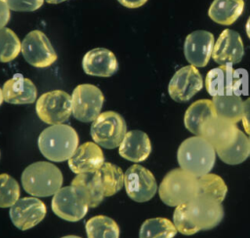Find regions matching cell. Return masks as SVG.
Here are the masks:
<instances>
[{
  "instance_id": "cell-27",
  "label": "cell",
  "mask_w": 250,
  "mask_h": 238,
  "mask_svg": "<svg viewBox=\"0 0 250 238\" xmlns=\"http://www.w3.org/2000/svg\"><path fill=\"white\" fill-rule=\"evenodd\" d=\"M88 238H119V227L115 220L106 216H96L85 224Z\"/></svg>"
},
{
  "instance_id": "cell-37",
  "label": "cell",
  "mask_w": 250,
  "mask_h": 238,
  "mask_svg": "<svg viewBox=\"0 0 250 238\" xmlns=\"http://www.w3.org/2000/svg\"><path fill=\"white\" fill-rule=\"evenodd\" d=\"M122 6L130 9H135L142 7L144 4L146 3L147 0H117Z\"/></svg>"
},
{
  "instance_id": "cell-6",
  "label": "cell",
  "mask_w": 250,
  "mask_h": 238,
  "mask_svg": "<svg viewBox=\"0 0 250 238\" xmlns=\"http://www.w3.org/2000/svg\"><path fill=\"white\" fill-rule=\"evenodd\" d=\"M124 118L114 111H105L93 121L90 134L94 141L106 149H113L120 145L126 131Z\"/></svg>"
},
{
  "instance_id": "cell-34",
  "label": "cell",
  "mask_w": 250,
  "mask_h": 238,
  "mask_svg": "<svg viewBox=\"0 0 250 238\" xmlns=\"http://www.w3.org/2000/svg\"><path fill=\"white\" fill-rule=\"evenodd\" d=\"M10 10L16 12H32L39 9L44 0H3Z\"/></svg>"
},
{
  "instance_id": "cell-13",
  "label": "cell",
  "mask_w": 250,
  "mask_h": 238,
  "mask_svg": "<svg viewBox=\"0 0 250 238\" xmlns=\"http://www.w3.org/2000/svg\"><path fill=\"white\" fill-rule=\"evenodd\" d=\"M47 213L45 204L36 197L19 199L9 211L13 224L20 230H27L43 220Z\"/></svg>"
},
{
  "instance_id": "cell-36",
  "label": "cell",
  "mask_w": 250,
  "mask_h": 238,
  "mask_svg": "<svg viewBox=\"0 0 250 238\" xmlns=\"http://www.w3.org/2000/svg\"><path fill=\"white\" fill-rule=\"evenodd\" d=\"M10 17L11 15L9 7L3 0H0V29L5 27V25L9 22Z\"/></svg>"
},
{
  "instance_id": "cell-32",
  "label": "cell",
  "mask_w": 250,
  "mask_h": 238,
  "mask_svg": "<svg viewBox=\"0 0 250 238\" xmlns=\"http://www.w3.org/2000/svg\"><path fill=\"white\" fill-rule=\"evenodd\" d=\"M21 195L18 181L8 174L0 175V208H11Z\"/></svg>"
},
{
  "instance_id": "cell-14",
  "label": "cell",
  "mask_w": 250,
  "mask_h": 238,
  "mask_svg": "<svg viewBox=\"0 0 250 238\" xmlns=\"http://www.w3.org/2000/svg\"><path fill=\"white\" fill-rule=\"evenodd\" d=\"M214 35L206 30H195L185 40L184 54L186 60L195 67L207 65L214 48Z\"/></svg>"
},
{
  "instance_id": "cell-35",
  "label": "cell",
  "mask_w": 250,
  "mask_h": 238,
  "mask_svg": "<svg viewBox=\"0 0 250 238\" xmlns=\"http://www.w3.org/2000/svg\"><path fill=\"white\" fill-rule=\"evenodd\" d=\"M242 125L245 132L250 135V98L243 101V109H242Z\"/></svg>"
},
{
  "instance_id": "cell-10",
  "label": "cell",
  "mask_w": 250,
  "mask_h": 238,
  "mask_svg": "<svg viewBox=\"0 0 250 238\" xmlns=\"http://www.w3.org/2000/svg\"><path fill=\"white\" fill-rule=\"evenodd\" d=\"M124 186L127 195L136 202L150 200L157 191L154 176L146 168L135 164L124 174Z\"/></svg>"
},
{
  "instance_id": "cell-43",
  "label": "cell",
  "mask_w": 250,
  "mask_h": 238,
  "mask_svg": "<svg viewBox=\"0 0 250 238\" xmlns=\"http://www.w3.org/2000/svg\"><path fill=\"white\" fill-rule=\"evenodd\" d=\"M0 156H1V153H0Z\"/></svg>"
},
{
  "instance_id": "cell-40",
  "label": "cell",
  "mask_w": 250,
  "mask_h": 238,
  "mask_svg": "<svg viewBox=\"0 0 250 238\" xmlns=\"http://www.w3.org/2000/svg\"><path fill=\"white\" fill-rule=\"evenodd\" d=\"M3 100H4V99H3V92H2V89L0 88V105L2 104Z\"/></svg>"
},
{
  "instance_id": "cell-17",
  "label": "cell",
  "mask_w": 250,
  "mask_h": 238,
  "mask_svg": "<svg viewBox=\"0 0 250 238\" xmlns=\"http://www.w3.org/2000/svg\"><path fill=\"white\" fill-rule=\"evenodd\" d=\"M239 85V75L229 65H220L211 69L205 78V88L212 97L234 95Z\"/></svg>"
},
{
  "instance_id": "cell-39",
  "label": "cell",
  "mask_w": 250,
  "mask_h": 238,
  "mask_svg": "<svg viewBox=\"0 0 250 238\" xmlns=\"http://www.w3.org/2000/svg\"><path fill=\"white\" fill-rule=\"evenodd\" d=\"M47 3L49 4H59V3H62V2H64L66 0H45Z\"/></svg>"
},
{
  "instance_id": "cell-4",
  "label": "cell",
  "mask_w": 250,
  "mask_h": 238,
  "mask_svg": "<svg viewBox=\"0 0 250 238\" xmlns=\"http://www.w3.org/2000/svg\"><path fill=\"white\" fill-rule=\"evenodd\" d=\"M158 193L161 201L170 207L188 203L198 194V180L195 176L177 168L163 178Z\"/></svg>"
},
{
  "instance_id": "cell-15",
  "label": "cell",
  "mask_w": 250,
  "mask_h": 238,
  "mask_svg": "<svg viewBox=\"0 0 250 238\" xmlns=\"http://www.w3.org/2000/svg\"><path fill=\"white\" fill-rule=\"evenodd\" d=\"M238 131L235 123L216 115L203 124L200 136L219 150L231 145L237 138Z\"/></svg>"
},
{
  "instance_id": "cell-31",
  "label": "cell",
  "mask_w": 250,
  "mask_h": 238,
  "mask_svg": "<svg viewBox=\"0 0 250 238\" xmlns=\"http://www.w3.org/2000/svg\"><path fill=\"white\" fill-rule=\"evenodd\" d=\"M21 49L17 34L8 27L0 29V62H9L18 57Z\"/></svg>"
},
{
  "instance_id": "cell-11",
  "label": "cell",
  "mask_w": 250,
  "mask_h": 238,
  "mask_svg": "<svg viewBox=\"0 0 250 238\" xmlns=\"http://www.w3.org/2000/svg\"><path fill=\"white\" fill-rule=\"evenodd\" d=\"M51 206L56 216L73 222L83 218L89 209L85 199L71 185L59 189L53 196Z\"/></svg>"
},
{
  "instance_id": "cell-22",
  "label": "cell",
  "mask_w": 250,
  "mask_h": 238,
  "mask_svg": "<svg viewBox=\"0 0 250 238\" xmlns=\"http://www.w3.org/2000/svg\"><path fill=\"white\" fill-rule=\"evenodd\" d=\"M213 116H216V112L212 100L198 99L187 109L184 117L185 126L194 136H200L203 124Z\"/></svg>"
},
{
  "instance_id": "cell-21",
  "label": "cell",
  "mask_w": 250,
  "mask_h": 238,
  "mask_svg": "<svg viewBox=\"0 0 250 238\" xmlns=\"http://www.w3.org/2000/svg\"><path fill=\"white\" fill-rule=\"evenodd\" d=\"M3 99L8 103H33L37 97V89L33 82L21 74H15L7 80L2 88Z\"/></svg>"
},
{
  "instance_id": "cell-29",
  "label": "cell",
  "mask_w": 250,
  "mask_h": 238,
  "mask_svg": "<svg viewBox=\"0 0 250 238\" xmlns=\"http://www.w3.org/2000/svg\"><path fill=\"white\" fill-rule=\"evenodd\" d=\"M177 232L176 226L168 218H154L143 222L139 238H173Z\"/></svg>"
},
{
  "instance_id": "cell-18",
  "label": "cell",
  "mask_w": 250,
  "mask_h": 238,
  "mask_svg": "<svg viewBox=\"0 0 250 238\" xmlns=\"http://www.w3.org/2000/svg\"><path fill=\"white\" fill-rule=\"evenodd\" d=\"M104 163L102 148L96 142L87 141L79 145L68 159V166L75 174L97 172Z\"/></svg>"
},
{
  "instance_id": "cell-38",
  "label": "cell",
  "mask_w": 250,
  "mask_h": 238,
  "mask_svg": "<svg viewBox=\"0 0 250 238\" xmlns=\"http://www.w3.org/2000/svg\"><path fill=\"white\" fill-rule=\"evenodd\" d=\"M245 30H246V34L248 36V38L250 39V17L248 18L246 24H245Z\"/></svg>"
},
{
  "instance_id": "cell-5",
  "label": "cell",
  "mask_w": 250,
  "mask_h": 238,
  "mask_svg": "<svg viewBox=\"0 0 250 238\" xmlns=\"http://www.w3.org/2000/svg\"><path fill=\"white\" fill-rule=\"evenodd\" d=\"M184 207L186 216L196 232L214 228L224 218L222 204L208 196L196 195L185 203Z\"/></svg>"
},
{
  "instance_id": "cell-24",
  "label": "cell",
  "mask_w": 250,
  "mask_h": 238,
  "mask_svg": "<svg viewBox=\"0 0 250 238\" xmlns=\"http://www.w3.org/2000/svg\"><path fill=\"white\" fill-rule=\"evenodd\" d=\"M243 0H214L208 10L209 18L222 25L232 24L242 14Z\"/></svg>"
},
{
  "instance_id": "cell-1",
  "label": "cell",
  "mask_w": 250,
  "mask_h": 238,
  "mask_svg": "<svg viewBox=\"0 0 250 238\" xmlns=\"http://www.w3.org/2000/svg\"><path fill=\"white\" fill-rule=\"evenodd\" d=\"M78 135L69 125H51L38 137V147L42 155L53 162L68 160L78 147Z\"/></svg>"
},
{
  "instance_id": "cell-26",
  "label": "cell",
  "mask_w": 250,
  "mask_h": 238,
  "mask_svg": "<svg viewBox=\"0 0 250 238\" xmlns=\"http://www.w3.org/2000/svg\"><path fill=\"white\" fill-rule=\"evenodd\" d=\"M217 116L228 119L233 123L241 120L243 101L237 95L216 96L212 99Z\"/></svg>"
},
{
  "instance_id": "cell-42",
  "label": "cell",
  "mask_w": 250,
  "mask_h": 238,
  "mask_svg": "<svg viewBox=\"0 0 250 238\" xmlns=\"http://www.w3.org/2000/svg\"><path fill=\"white\" fill-rule=\"evenodd\" d=\"M248 139H249V147H250V135H249V138H248ZM249 155H250V152H249Z\"/></svg>"
},
{
  "instance_id": "cell-19",
  "label": "cell",
  "mask_w": 250,
  "mask_h": 238,
  "mask_svg": "<svg viewBox=\"0 0 250 238\" xmlns=\"http://www.w3.org/2000/svg\"><path fill=\"white\" fill-rule=\"evenodd\" d=\"M86 74L97 77H109L116 73L118 62L114 54L105 48H95L88 51L82 60Z\"/></svg>"
},
{
  "instance_id": "cell-8",
  "label": "cell",
  "mask_w": 250,
  "mask_h": 238,
  "mask_svg": "<svg viewBox=\"0 0 250 238\" xmlns=\"http://www.w3.org/2000/svg\"><path fill=\"white\" fill-rule=\"evenodd\" d=\"M104 100V95L97 86L78 85L71 95L73 117L80 122H93L100 115Z\"/></svg>"
},
{
  "instance_id": "cell-3",
  "label": "cell",
  "mask_w": 250,
  "mask_h": 238,
  "mask_svg": "<svg viewBox=\"0 0 250 238\" xmlns=\"http://www.w3.org/2000/svg\"><path fill=\"white\" fill-rule=\"evenodd\" d=\"M23 189L35 197H48L54 195L62 188V175L54 164L39 161L27 166L21 174Z\"/></svg>"
},
{
  "instance_id": "cell-28",
  "label": "cell",
  "mask_w": 250,
  "mask_h": 238,
  "mask_svg": "<svg viewBox=\"0 0 250 238\" xmlns=\"http://www.w3.org/2000/svg\"><path fill=\"white\" fill-rule=\"evenodd\" d=\"M249 139L244 133L238 131L235 141L227 148L216 150L219 158L229 165H236L244 162L249 156Z\"/></svg>"
},
{
  "instance_id": "cell-12",
  "label": "cell",
  "mask_w": 250,
  "mask_h": 238,
  "mask_svg": "<svg viewBox=\"0 0 250 238\" xmlns=\"http://www.w3.org/2000/svg\"><path fill=\"white\" fill-rule=\"evenodd\" d=\"M203 87V79L193 65H186L178 69L168 85L169 96L177 102L189 100Z\"/></svg>"
},
{
  "instance_id": "cell-25",
  "label": "cell",
  "mask_w": 250,
  "mask_h": 238,
  "mask_svg": "<svg viewBox=\"0 0 250 238\" xmlns=\"http://www.w3.org/2000/svg\"><path fill=\"white\" fill-rule=\"evenodd\" d=\"M96 174L105 197L116 194L124 185V174L121 168L114 164L104 162Z\"/></svg>"
},
{
  "instance_id": "cell-9",
  "label": "cell",
  "mask_w": 250,
  "mask_h": 238,
  "mask_svg": "<svg viewBox=\"0 0 250 238\" xmlns=\"http://www.w3.org/2000/svg\"><path fill=\"white\" fill-rule=\"evenodd\" d=\"M21 51L24 60L38 68L48 67L58 59L50 40L40 30H32L25 35Z\"/></svg>"
},
{
  "instance_id": "cell-23",
  "label": "cell",
  "mask_w": 250,
  "mask_h": 238,
  "mask_svg": "<svg viewBox=\"0 0 250 238\" xmlns=\"http://www.w3.org/2000/svg\"><path fill=\"white\" fill-rule=\"evenodd\" d=\"M70 185L81 194L89 208H96L104 197L96 172L78 174Z\"/></svg>"
},
{
  "instance_id": "cell-30",
  "label": "cell",
  "mask_w": 250,
  "mask_h": 238,
  "mask_svg": "<svg viewBox=\"0 0 250 238\" xmlns=\"http://www.w3.org/2000/svg\"><path fill=\"white\" fill-rule=\"evenodd\" d=\"M198 180V194L211 197L222 203L228 193V186L224 179L216 175L208 173L197 178Z\"/></svg>"
},
{
  "instance_id": "cell-20",
  "label": "cell",
  "mask_w": 250,
  "mask_h": 238,
  "mask_svg": "<svg viewBox=\"0 0 250 238\" xmlns=\"http://www.w3.org/2000/svg\"><path fill=\"white\" fill-rule=\"evenodd\" d=\"M118 147L119 155L122 158L135 163L145 161L151 152L148 136L140 130L127 132Z\"/></svg>"
},
{
  "instance_id": "cell-7",
  "label": "cell",
  "mask_w": 250,
  "mask_h": 238,
  "mask_svg": "<svg viewBox=\"0 0 250 238\" xmlns=\"http://www.w3.org/2000/svg\"><path fill=\"white\" fill-rule=\"evenodd\" d=\"M35 108L38 117L44 123L62 124L72 113L71 96L62 90L47 92L39 97Z\"/></svg>"
},
{
  "instance_id": "cell-33",
  "label": "cell",
  "mask_w": 250,
  "mask_h": 238,
  "mask_svg": "<svg viewBox=\"0 0 250 238\" xmlns=\"http://www.w3.org/2000/svg\"><path fill=\"white\" fill-rule=\"evenodd\" d=\"M173 223L177 230L184 235H192L197 233L186 216L184 204L176 207L173 214Z\"/></svg>"
},
{
  "instance_id": "cell-2",
  "label": "cell",
  "mask_w": 250,
  "mask_h": 238,
  "mask_svg": "<svg viewBox=\"0 0 250 238\" xmlns=\"http://www.w3.org/2000/svg\"><path fill=\"white\" fill-rule=\"evenodd\" d=\"M177 159L180 167L196 178L211 172L216 160V149L201 136L185 139L179 146Z\"/></svg>"
},
{
  "instance_id": "cell-41",
  "label": "cell",
  "mask_w": 250,
  "mask_h": 238,
  "mask_svg": "<svg viewBox=\"0 0 250 238\" xmlns=\"http://www.w3.org/2000/svg\"><path fill=\"white\" fill-rule=\"evenodd\" d=\"M62 238H81L79 236H75V235H66V236H63Z\"/></svg>"
},
{
  "instance_id": "cell-16",
  "label": "cell",
  "mask_w": 250,
  "mask_h": 238,
  "mask_svg": "<svg viewBox=\"0 0 250 238\" xmlns=\"http://www.w3.org/2000/svg\"><path fill=\"white\" fill-rule=\"evenodd\" d=\"M244 55L240 34L231 29H225L214 44L212 58L220 65L238 63Z\"/></svg>"
}]
</instances>
